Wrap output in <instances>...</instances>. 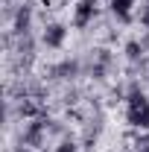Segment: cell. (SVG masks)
Instances as JSON below:
<instances>
[{
	"mask_svg": "<svg viewBox=\"0 0 149 152\" xmlns=\"http://www.w3.org/2000/svg\"><path fill=\"white\" fill-rule=\"evenodd\" d=\"M129 123L137 129H149V99L137 88H131L129 94Z\"/></svg>",
	"mask_w": 149,
	"mask_h": 152,
	"instance_id": "cell-1",
	"label": "cell"
},
{
	"mask_svg": "<svg viewBox=\"0 0 149 152\" xmlns=\"http://www.w3.org/2000/svg\"><path fill=\"white\" fill-rule=\"evenodd\" d=\"M64 35H67V29L61 26V23H50V26H44V44L50 47V50H56V47H61L64 44Z\"/></svg>",
	"mask_w": 149,
	"mask_h": 152,
	"instance_id": "cell-2",
	"label": "cell"
},
{
	"mask_svg": "<svg viewBox=\"0 0 149 152\" xmlns=\"http://www.w3.org/2000/svg\"><path fill=\"white\" fill-rule=\"evenodd\" d=\"M93 6H96V0H82V3L76 6V18H73V23L79 26V29H82V26H88V20L93 18V12H96Z\"/></svg>",
	"mask_w": 149,
	"mask_h": 152,
	"instance_id": "cell-3",
	"label": "cell"
},
{
	"mask_svg": "<svg viewBox=\"0 0 149 152\" xmlns=\"http://www.w3.org/2000/svg\"><path fill=\"white\" fill-rule=\"evenodd\" d=\"M143 53H146V50L140 47V41H129V44H126V56H129V61H140Z\"/></svg>",
	"mask_w": 149,
	"mask_h": 152,
	"instance_id": "cell-4",
	"label": "cell"
},
{
	"mask_svg": "<svg viewBox=\"0 0 149 152\" xmlns=\"http://www.w3.org/2000/svg\"><path fill=\"white\" fill-rule=\"evenodd\" d=\"M56 152H76V143L70 140V137H64V140L56 146Z\"/></svg>",
	"mask_w": 149,
	"mask_h": 152,
	"instance_id": "cell-5",
	"label": "cell"
}]
</instances>
